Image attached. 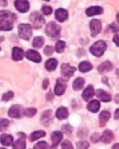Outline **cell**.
Wrapping results in <instances>:
<instances>
[{
  "label": "cell",
  "instance_id": "5b68a950",
  "mask_svg": "<svg viewBox=\"0 0 119 149\" xmlns=\"http://www.w3.org/2000/svg\"><path fill=\"white\" fill-rule=\"evenodd\" d=\"M75 71H76V68L71 66L70 65L67 64V63L62 64V67H61V73H62V76L64 77V79H65L66 80H68L69 78L72 76Z\"/></svg>",
  "mask_w": 119,
  "mask_h": 149
},
{
  "label": "cell",
  "instance_id": "60d3db41",
  "mask_svg": "<svg viewBox=\"0 0 119 149\" xmlns=\"http://www.w3.org/2000/svg\"><path fill=\"white\" fill-rule=\"evenodd\" d=\"M100 139H101L100 134L96 132V133H94V134L92 135V137H91V141H92L93 143H97L98 141L100 140Z\"/></svg>",
  "mask_w": 119,
  "mask_h": 149
},
{
  "label": "cell",
  "instance_id": "e0dca14e",
  "mask_svg": "<svg viewBox=\"0 0 119 149\" xmlns=\"http://www.w3.org/2000/svg\"><path fill=\"white\" fill-rule=\"evenodd\" d=\"M113 65L111 64V62H109V61H105V62H104L98 66V70L101 74H104V73L109 72L111 71Z\"/></svg>",
  "mask_w": 119,
  "mask_h": 149
},
{
  "label": "cell",
  "instance_id": "681fc988",
  "mask_svg": "<svg viewBox=\"0 0 119 149\" xmlns=\"http://www.w3.org/2000/svg\"><path fill=\"white\" fill-rule=\"evenodd\" d=\"M115 102L117 103H119V95H117L115 97Z\"/></svg>",
  "mask_w": 119,
  "mask_h": 149
},
{
  "label": "cell",
  "instance_id": "ffe728a7",
  "mask_svg": "<svg viewBox=\"0 0 119 149\" xmlns=\"http://www.w3.org/2000/svg\"><path fill=\"white\" fill-rule=\"evenodd\" d=\"M0 142L5 146H9L13 144V137L9 134H2L0 136Z\"/></svg>",
  "mask_w": 119,
  "mask_h": 149
},
{
  "label": "cell",
  "instance_id": "e575fe53",
  "mask_svg": "<svg viewBox=\"0 0 119 149\" xmlns=\"http://www.w3.org/2000/svg\"><path fill=\"white\" fill-rule=\"evenodd\" d=\"M76 147L78 149H88L89 148V143L86 141H79L76 143Z\"/></svg>",
  "mask_w": 119,
  "mask_h": 149
},
{
  "label": "cell",
  "instance_id": "52a82bcc",
  "mask_svg": "<svg viewBox=\"0 0 119 149\" xmlns=\"http://www.w3.org/2000/svg\"><path fill=\"white\" fill-rule=\"evenodd\" d=\"M90 29L92 37H95L102 30V22L98 19H92L90 22Z\"/></svg>",
  "mask_w": 119,
  "mask_h": 149
},
{
  "label": "cell",
  "instance_id": "7c38bea8",
  "mask_svg": "<svg viewBox=\"0 0 119 149\" xmlns=\"http://www.w3.org/2000/svg\"><path fill=\"white\" fill-rule=\"evenodd\" d=\"M96 95L102 102H109L111 100V96L108 92H104V90L98 89L96 91Z\"/></svg>",
  "mask_w": 119,
  "mask_h": 149
},
{
  "label": "cell",
  "instance_id": "11a10c76",
  "mask_svg": "<svg viewBox=\"0 0 119 149\" xmlns=\"http://www.w3.org/2000/svg\"><path fill=\"white\" fill-rule=\"evenodd\" d=\"M0 51H1V47H0Z\"/></svg>",
  "mask_w": 119,
  "mask_h": 149
},
{
  "label": "cell",
  "instance_id": "d4e9b609",
  "mask_svg": "<svg viewBox=\"0 0 119 149\" xmlns=\"http://www.w3.org/2000/svg\"><path fill=\"white\" fill-rule=\"evenodd\" d=\"M68 116V109L65 107H60L56 111V117L60 120L65 119Z\"/></svg>",
  "mask_w": 119,
  "mask_h": 149
},
{
  "label": "cell",
  "instance_id": "f6af8a7d",
  "mask_svg": "<svg viewBox=\"0 0 119 149\" xmlns=\"http://www.w3.org/2000/svg\"><path fill=\"white\" fill-rule=\"evenodd\" d=\"M47 99H48V100H51V99H52V98H53V95H52V93H51V92H49V93L47 94Z\"/></svg>",
  "mask_w": 119,
  "mask_h": 149
},
{
  "label": "cell",
  "instance_id": "7dc6e473",
  "mask_svg": "<svg viewBox=\"0 0 119 149\" xmlns=\"http://www.w3.org/2000/svg\"><path fill=\"white\" fill-rule=\"evenodd\" d=\"M7 4H8L7 1H0V6H6Z\"/></svg>",
  "mask_w": 119,
  "mask_h": 149
},
{
  "label": "cell",
  "instance_id": "6da1fadb",
  "mask_svg": "<svg viewBox=\"0 0 119 149\" xmlns=\"http://www.w3.org/2000/svg\"><path fill=\"white\" fill-rule=\"evenodd\" d=\"M107 49V44L104 41H98L90 48V52L93 56L96 57H100L104 54Z\"/></svg>",
  "mask_w": 119,
  "mask_h": 149
},
{
  "label": "cell",
  "instance_id": "ac0fdd59",
  "mask_svg": "<svg viewBox=\"0 0 119 149\" xmlns=\"http://www.w3.org/2000/svg\"><path fill=\"white\" fill-rule=\"evenodd\" d=\"M17 17L14 13H11L8 10H2L0 11V20L2 19H9L12 21L15 22L16 20Z\"/></svg>",
  "mask_w": 119,
  "mask_h": 149
},
{
  "label": "cell",
  "instance_id": "bcb514c9",
  "mask_svg": "<svg viewBox=\"0 0 119 149\" xmlns=\"http://www.w3.org/2000/svg\"><path fill=\"white\" fill-rule=\"evenodd\" d=\"M115 119H118L119 120V109H117V110L115 111Z\"/></svg>",
  "mask_w": 119,
  "mask_h": 149
},
{
  "label": "cell",
  "instance_id": "c3c4849f",
  "mask_svg": "<svg viewBox=\"0 0 119 149\" xmlns=\"http://www.w3.org/2000/svg\"><path fill=\"white\" fill-rule=\"evenodd\" d=\"M112 149H119V144H115L112 147Z\"/></svg>",
  "mask_w": 119,
  "mask_h": 149
},
{
  "label": "cell",
  "instance_id": "30bf717a",
  "mask_svg": "<svg viewBox=\"0 0 119 149\" xmlns=\"http://www.w3.org/2000/svg\"><path fill=\"white\" fill-rule=\"evenodd\" d=\"M67 85L65 83L64 80L62 79H57V83L55 87V94L57 95H62L65 92Z\"/></svg>",
  "mask_w": 119,
  "mask_h": 149
},
{
  "label": "cell",
  "instance_id": "4fadbf2b",
  "mask_svg": "<svg viewBox=\"0 0 119 149\" xmlns=\"http://www.w3.org/2000/svg\"><path fill=\"white\" fill-rule=\"evenodd\" d=\"M113 139H114L113 132L110 130H105L102 134L100 141H102V142L104 143V144H109L112 141Z\"/></svg>",
  "mask_w": 119,
  "mask_h": 149
},
{
  "label": "cell",
  "instance_id": "ba28073f",
  "mask_svg": "<svg viewBox=\"0 0 119 149\" xmlns=\"http://www.w3.org/2000/svg\"><path fill=\"white\" fill-rule=\"evenodd\" d=\"M26 57L29 60L35 62V63H39L42 61V57H41L40 54L37 51H35L32 49H29L26 52Z\"/></svg>",
  "mask_w": 119,
  "mask_h": 149
},
{
  "label": "cell",
  "instance_id": "cb8c5ba5",
  "mask_svg": "<svg viewBox=\"0 0 119 149\" xmlns=\"http://www.w3.org/2000/svg\"><path fill=\"white\" fill-rule=\"evenodd\" d=\"M25 139H26V135L15 141L13 143V149H26V144Z\"/></svg>",
  "mask_w": 119,
  "mask_h": 149
},
{
  "label": "cell",
  "instance_id": "816d5d0a",
  "mask_svg": "<svg viewBox=\"0 0 119 149\" xmlns=\"http://www.w3.org/2000/svg\"><path fill=\"white\" fill-rule=\"evenodd\" d=\"M3 40H4V37L0 36V42H2Z\"/></svg>",
  "mask_w": 119,
  "mask_h": 149
},
{
  "label": "cell",
  "instance_id": "f1b7e54d",
  "mask_svg": "<svg viewBox=\"0 0 119 149\" xmlns=\"http://www.w3.org/2000/svg\"><path fill=\"white\" fill-rule=\"evenodd\" d=\"M92 64L90 62H86V61L81 62L80 65H79V70L81 71V72H87L88 71L92 70Z\"/></svg>",
  "mask_w": 119,
  "mask_h": 149
},
{
  "label": "cell",
  "instance_id": "3957f363",
  "mask_svg": "<svg viewBox=\"0 0 119 149\" xmlns=\"http://www.w3.org/2000/svg\"><path fill=\"white\" fill-rule=\"evenodd\" d=\"M45 33L48 36L51 38H55L58 36L61 31V27L55 22H50L45 27Z\"/></svg>",
  "mask_w": 119,
  "mask_h": 149
},
{
  "label": "cell",
  "instance_id": "d590c367",
  "mask_svg": "<svg viewBox=\"0 0 119 149\" xmlns=\"http://www.w3.org/2000/svg\"><path fill=\"white\" fill-rule=\"evenodd\" d=\"M13 96H14V93L12 91H9V92H6V93L3 94V95H2V101H4V102H8V101L11 100L12 98H13Z\"/></svg>",
  "mask_w": 119,
  "mask_h": 149
},
{
  "label": "cell",
  "instance_id": "f907efd6",
  "mask_svg": "<svg viewBox=\"0 0 119 149\" xmlns=\"http://www.w3.org/2000/svg\"><path fill=\"white\" fill-rule=\"evenodd\" d=\"M116 74H117L118 77V79H119V68H118L117 71H116Z\"/></svg>",
  "mask_w": 119,
  "mask_h": 149
},
{
  "label": "cell",
  "instance_id": "484cf974",
  "mask_svg": "<svg viewBox=\"0 0 119 149\" xmlns=\"http://www.w3.org/2000/svg\"><path fill=\"white\" fill-rule=\"evenodd\" d=\"M111 117L110 113L107 111H103L99 115V123L101 127H104L106 122L109 120Z\"/></svg>",
  "mask_w": 119,
  "mask_h": 149
},
{
  "label": "cell",
  "instance_id": "8992f818",
  "mask_svg": "<svg viewBox=\"0 0 119 149\" xmlns=\"http://www.w3.org/2000/svg\"><path fill=\"white\" fill-rule=\"evenodd\" d=\"M24 114V111L22 107L19 104H15V105H13L11 107L8 112L9 117L13 118H22V115Z\"/></svg>",
  "mask_w": 119,
  "mask_h": 149
},
{
  "label": "cell",
  "instance_id": "277c9868",
  "mask_svg": "<svg viewBox=\"0 0 119 149\" xmlns=\"http://www.w3.org/2000/svg\"><path fill=\"white\" fill-rule=\"evenodd\" d=\"M30 21L32 22V26L34 29H40L43 26V25L45 24V19L42 15L37 12H34V13H31L30 15Z\"/></svg>",
  "mask_w": 119,
  "mask_h": 149
},
{
  "label": "cell",
  "instance_id": "d6986e66",
  "mask_svg": "<svg viewBox=\"0 0 119 149\" xmlns=\"http://www.w3.org/2000/svg\"><path fill=\"white\" fill-rule=\"evenodd\" d=\"M95 95V91H94L93 86L92 85H88L82 93V98L85 101H88L90 98H92Z\"/></svg>",
  "mask_w": 119,
  "mask_h": 149
},
{
  "label": "cell",
  "instance_id": "2e32d148",
  "mask_svg": "<svg viewBox=\"0 0 119 149\" xmlns=\"http://www.w3.org/2000/svg\"><path fill=\"white\" fill-rule=\"evenodd\" d=\"M13 21L9 19L0 20V30L1 31H10L13 28Z\"/></svg>",
  "mask_w": 119,
  "mask_h": 149
},
{
  "label": "cell",
  "instance_id": "5bb4252c",
  "mask_svg": "<svg viewBox=\"0 0 119 149\" xmlns=\"http://www.w3.org/2000/svg\"><path fill=\"white\" fill-rule=\"evenodd\" d=\"M12 57L14 61H20L22 60L24 57V52L21 48L19 47H14L13 49V54Z\"/></svg>",
  "mask_w": 119,
  "mask_h": 149
},
{
  "label": "cell",
  "instance_id": "83f0119b",
  "mask_svg": "<svg viewBox=\"0 0 119 149\" xmlns=\"http://www.w3.org/2000/svg\"><path fill=\"white\" fill-rule=\"evenodd\" d=\"M45 135H46V133L44 131H35V132H32V134H30L29 140L30 141H35L38 140V139H41L42 137H45Z\"/></svg>",
  "mask_w": 119,
  "mask_h": 149
},
{
  "label": "cell",
  "instance_id": "603a6c76",
  "mask_svg": "<svg viewBox=\"0 0 119 149\" xmlns=\"http://www.w3.org/2000/svg\"><path fill=\"white\" fill-rule=\"evenodd\" d=\"M103 10L102 8L100 6H92L88 8L86 10V14L88 16H93V15H99L101 13H102Z\"/></svg>",
  "mask_w": 119,
  "mask_h": 149
},
{
  "label": "cell",
  "instance_id": "4316f807",
  "mask_svg": "<svg viewBox=\"0 0 119 149\" xmlns=\"http://www.w3.org/2000/svg\"><path fill=\"white\" fill-rule=\"evenodd\" d=\"M58 65V61L55 58H50L45 62V68L49 72H51V71H54L55 68H57Z\"/></svg>",
  "mask_w": 119,
  "mask_h": 149
},
{
  "label": "cell",
  "instance_id": "b9f144b4",
  "mask_svg": "<svg viewBox=\"0 0 119 149\" xmlns=\"http://www.w3.org/2000/svg\"><path fill=\"white\" fill-rule=\"evenodd\" d=\"M62 128L63 132L66 133V134H70L71 132H72V128L69 125H68V124H66L64 126H62Z\"/></svg>",
  "mask_w": 119,
  "mask_h": 149
},
{
  "label": "cell",
  "instance_id": "44dd1931",
  "mask_svg": "<svg viewBox=\"0 0 119 149\" xmlns=\"http://www.w3.org/2000/svg\"><path fill=\"white\" fill-rule=\"evenodd\" d=\"M51 139H52V148H55L58 145L60 141L62 139V133L61 132H54L51 134Z\"/></svg>",
  "mask_w": 119,
  "mask_h": 149
},
{
  "label": "cell",
  "instance_id": "8d00e7d4",
  "mask_svg": "<svg viewBox=\"0 0 119 149\" xmlns=\"http://www.w3.org/2000/svg\"><path fill=\"white\" fill-rule=\"evenodd\" d=\"M49 145L45 141H40L35 144L34 146V149H48Z\"/></svg>",
  "mask_w": 119,
  "mask_h": 149
},
{
  "label": "cell",
  "instance_id": "f546056e",
  "mask_svg": "<svg viewBox=\"0 0 119 149\" xmlns=\"http://www.w3.org/2000/svg\"><path fill=\"white\" fill-rule=\"evenodd\" d=\"M84 84H85V80L82 78H78L77 79H75L73 83V88L74 90H76V91H79L81 90V88L84 86Z\"/></svg>",
  "mask_w": 119,
  "mask_h": 149
},
{
  "label": "cell",
  "instance_id": "7bdbcfd3",
  "mask_svg": "<svg viewBox=\"0 0 119 149\" xmlns=\"http://www.w3.org/2000/svg\"><path fill=\"white\" fill-rule=\"evenodd\" d=\"M113 42L117 45V46L119 47V36L118 35H115L114 38H113Z\"/></svg>",
  "mask_w": 119,
  "mask_h": 149
},
{
  "label": "cell",
  "instance_id": "db71d44e",
  "mask_svg": "<svg viewBox=\"0 0 119 149\" xmlns=\"http://www.w3.org/2000/svg\"><path fill=\"white\" fill-rule=\"evenodd\" d=\"M0 149H6V148H0Z\"/></svg>",
  "mask_w": 119,
  "mask_h": 149
},
{
  "label": "cell",
  "instance_id": "7402d4cb",
  "mask_svg": "<svg viewBox=\"0 0 119 149\" xmlns=\"http://www.w3.org/2000/svg\"><path fill=\"white\" fill-rule=\"evenodd\" d=\"M87 109L91 112H97L100 109V102L98 100L91 101L87 105Z\"/></svg>",
  "mask_w": 119,
  "mask_h": 149
},
{
  "label": "cell",
  "instance_id": "7a4b0ae2",
  "mask_svg": "<svg viewBox=\"0 0 119 149\" xmlns=\"http://www.w3.org/2000/svg\"><path fill=\"white\" fill-rule=\"evenodd\" d=\"M19 37L24 40L29 41L32 37V26L29 24H20L18 27Z\"/></svg>",
  "mask_w": 119,
  "mask_h": 149
},
{
  "label": "cell",
  "instance_id": "836d02e7",
  "mask_svg": "<svg viewBox=\"0 0 119 149\" xmlns=\"http://www.w3.org/2000/svg\"><path fill=\"white\" fill-rule=\"evenodd\" d=\"M9 120L6 119V118L0 119V132H3V131L6 130L7 128L9 127Z\"/></svg>",
  "mask_w": 119,
  "mask_h": 149
},
{
  "label": "cell",
  "instance_id": "8fae6325",
  "mask_svg": "<svg viewBox=\"0 0 119 149\" xmlns=\"http://www.w3.org/2000/svg\"><path fill=\"white\" fill-rule=\"evenodd\" d=\"M52 111L51 110H47L45 112L43 113L42 117H41V122L44 126H48L49 125V124L51 122V118H52Z\"/></svg>",
  "mask_w": 119,
  "mask_h": 149
},
{
  "label": "cell",
  "instance_id": "d6a6232c",
  "mask_svg": "<svg viewBox=\"0 0 119 149\" xmlns=\"http://www.w3.org/2000/svg\"><path fill=\"white\" fill-rule=\"evenodd\" d=\"M37 110L33 108H29V109H26L24 110V115L29 118L33 117L34 115H36Z\"/></svg>",
  "mask_w": 119,
  "mask_h": 149
},
{
  "label": "cell",
  "instance_id": "4dcf8cb0",
  "mask_svg": "<svg viewBox=\"0 0 119 149\" xmlns=\"http://www.w3.org/2000/svg\"><path fill=\"white\" fill-rule=\"evenodd\" d=\"M44 44V38L42 36H37L33 39L32 42V45L36 48V49H40L42 48Z\"/></svg>",
  "mask_w": 119,
  "mask_h": 149
},
{
  "label": "cell",
  "instance_id": "9a60e30c",
  "mask_svg": "<svg viewBox=\"0 0 119 149\" xmlns=\"http://www.w3.org/2000/svg\"><path fill=\"white\" fill-rule=\"evenodd\" d=\"M55 16L58 21L62 22L68 18V12L64 9H58L55 11Z\"/></svg>",
  "mask_w": 119,
  "mask_h": 149
},
{
  "label": "cell",
  "instance_id": "ee69618b",
  "mask_svg": "<svg viewBox=\"0 0 119 149\" xmlns=\"http://www.w3.org/2000/svg\"><path fill=\"white\" fill-rule=\"evenodd\" d=\"M49 85V79H45L44 81H43V85H42V88L43 89H46L48 86Z\"/></svg>",
  "mask_w": 119,
  "mask_h": 149
},
{
  "label": "cell",
  "instance_id": "f5cc1de1",
  "mask_svg": "<svg viewBox=\"0 0 119 149\" xmlns=\"http://www.w3.org/2000/svg\"><path fill=\"white\" fill-rule=\"evenodd\" d=\"M117 20H118V22H119V13H118V15H117Z\"/></svg>",
  "mask_w": 119,
  "mask_h": 149
},
{
  "label": "cell",
  "instance_id": "74e56055",
  "mask_svg": "<svg viewBox=\"0 0 119 149\" xmlns=\"http://www.w3.org/2000/svg\"><path fill=\"white\" fill-rule=\"evenodd\" d=\"M62 149H74V148L69 141L65 140L64 141V142L62 143Z\"/></svg>",
  "mask_w": 119,
  "mask_h": 149
},
{
  "label": "cell",
  "instance_id": "f35d334b",
  "mask_svg": "<svg viewBox=\"0 0 119 149\" xmlns=\"http://www.w3.org/2000/svg\"><path fill=\"white\" fill-rule=\"evenodd\" d=\"M42 10L43 13L47 15H49L50 14H51V13H52V9H51V7L49 6H43L42 8Z\"/></svg>",
  "mask_w": 119,
  "mask_h": 149
},
{
  "label": "cell",
  "instance_id": "9c48e42d",
  "mask_svg": "<svg viewBox=\"0 0 119 149\" xmlns=\"http://www.w3.org/2000/svg\"><path fill=\"white\" fill-rule=\"evenodd\" d=\"M15 8L19 12L22 13H26L29 10V3L28 1H15L14 2Z\"/></svg>",
  "mask_w": 119,
  "mask_h": 149
},
{
  "label": "cell",
  "instance_id": "ab89813d",
  "mask_svg": "<svg viewBox=\"0 0 119 149\" xmlns=\"http://www.w3.org/2000/svg\"><path fill=\"white\" fill-rule=\"evenodd\" d=\"M53 52H54L53 48H52L51 46H49V45L45 47V49H44V54L47 56H51V55L53 54Z\"/></svg>",
  "mask_w": 119,
  "mask_h": 149
},
{
  "label": "cell",
  "instance_id": "1f68e13d",
  "mask_svg": "<svg viewBox=\"0 0 119 149\" xmlns=\"http://www.w3.org/2000/svg\"><path fill=\"white\" fill-rule=\"evenodd\" d=\"M65 48V42L63 41H58L56 42L55 45V50L58 53H62V52L64 51Z\"/></svg>",
  "mask_w": 119,
  "mask_h": 149
}]
</instances>
